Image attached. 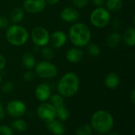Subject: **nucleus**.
<instances>
[{"label":"nucleus","mask_w":135,"mask_h":135,"mask_svg":"<svg viewBox=\"0 0 135 135\" xmlns=\"http://www.w3.org/2000/svg\"><path fill=\"white\" fill-rule=\"evenodd\" d=\"M68 37L76 47H82L90 42L92 32L85 24L77 22L70 28Z\"/></svg>","instance_id":"f257e3e1"},{"label":"nucleus","mask_w":135,"mask_h":135,"mask_svg":"<svg viewBox=\"0 0 135 135\" xmlns=\"http://www.w3.org/2000/svg\"><path fill=\"white\" fill-rule=\"evenodd\" d=\"M79 85L80 79L78 74L74 72H67L59 81L57 90L62 97H71L78 93Z\"/></svg>","instance_id":"f03ea898"},{"label":"nucleus","mask_w":135,"mask_h":135,"mask_svg":"<svg viewBox=\"0 0 135 135\" xmlns=\"http://www.w3.org/2000/svg\"><path fill=\"white\" fill-rule=\"evenodd\" d=\"M112 115L105 110H99L93 113L91 117V127L99 134H108L114 127Z\"/></svg>","instance_id":"7ed1b4c3"},{"label":"nucleus","mask_w":135,"mask_h":135,"mask_svg":"<svg viewBox=\"0 0 135 135\" xmlns=\"http://www.w3.org/2000/svg\"><path fill=\"white\" fill-rule=\"evenodd\" d=\"M28 36L29 35L27 29L17 24L8 26L6 32V39L7 42L15 47L24 45L28 41Z\"/></svg>","instance_id":"20e7f679"},{"label":"nucleus","mask_w":135,"mask_h":135,"mask_svg":"<svg viewBox=\"0 0 135 135\" xmlns=\"http://www.w3.org/2000/svg\"><path fill=\"white\" fill-rule=\"evenodd\" d=\"M90 23L96 28H102L106 27L111 21V13L104 7H97L89 17Z\"/></svg>","instance_id":"39448f33"},{"label":"nucleus","mask_w":135,"mask_h":135,"mask_svg":"<svg viewBox=\"0 0 135 135\" xmlns=\"http://www.w3.org/2000/svg\"><path fill=\"white\" fill-rule=\"evenodd\" d=\"M35 74L44 79H49L55 78L58 74V69L49 61H40L35 66Z\"/></svg>","instance_id":"423d86ee"},{"label":"nucleus","mask_w":135,"mask_h":135,"mask_svg":"<svg viewBox=\"0 0 135 135\" xmlns=\"http://www.w3.org/2000/svg\"><path fill=\"white\" fill-rule=\"evenodd\" d=\"M31 39L34 44L38 47H45L50 42V34L48 30L43 26H37L32 30Z\"/></svg>","instance_id":"0eeeda50"},{"label":"nucleus","mask_w":135,"mask_h":135,"mask_svg":"<svg viewBox=\"0 0 135 135\" xmlns=\"http://www.w3.org/2000/svg\"><path fill=\"white\" fill-rule=\"evenodd\" d=\"M5 110L10 117L17 119L25 114L27 107L26 104L20 100H12L6 104Z\"/></svg>","instance_id":"6e6552de"},{"label":"nucleus","mask_w":135,"mask_h":135,"mask_svg":"<svg viewBox=\"0 0 135 135\" xmlns=\"http://www.w3.org/2000/svg\"><path fill=\"white\" fill-rule=\"evenodd\" d=\"M36 114L37 116L45 123L54 120L56 118L55 109L50 103L43 102L41 104H40L37 108Z\"/></svg>","instance_id":"1a4fd4ad"},{"label":"nucleus","mask_w":135,"mask_h":135,"mask_svg":"<svg viewBox=\"0 0 135 135\" xmlns=\"http://www.w3.org/2000/svg\"><path fill=\"white\" fill-rule=\"evenodd\" d=\"M47 2L45 0H25L23 9L30 14H36L44 10Z\"/></svg>","instance_id":"9d476101"},{"label":"nucleus","mask_w":135,"mask_h":135,"mask_svg":"<svg viewBox=\"0 0 135 135\" xmlns=\"http://www.w3.org/2000/svg\"><path fill=\"white\" fill-rule=\"evenodd\" d=\"M61 19L67 23H74L79 18V13L77 9L70 6L65 7L60 13Z\"/></svg>","instance_id":"9b49d317"},{"label":"nucleus","mask_w":135,"mask_h":135,"mask_svg":"<svg viewBox=\"0 0 135 135\" xmlns=\"http://www.w3.org/2000/svg\"><path fill=\"white\" fill-rule=\"evenodd\" d=\"M67 41L66 34L61 30H58L54 32L51 35H50V42L53 47L60 48L63 47Z\"/></svg>","instance_id":"f8f14e48"},{"label":"nucleus","mask_w":135,"mask_h":135,"mask_svg":"<svg viewBox=\"0 0 135 135\" xmlns=\"http://www.w3.org/2000/svg\"><path fill=\"white\" fill-rule=\"evenodd\" d=\"M51 95L50 86L47 83H41L37 85L35 90V96L39 101L46 102Z\"/></svg>","instance_id":"ddd939ff"},{"label":"nucleus","mask_w":135,"mask_h":135,"mask_svg":"<svg viewBox=\"0 0 135 135\" xmlns=\"http://www.w3.org/2000/svg\"><path fill=\"white\" fill-rule=\"evenodd\" d=\"M47 128L55 135H63L66 132V127L60 120L54 119L46 123Z\"/></svg>","instance_id":"4468645a"},{"label":"nucleus","mask_w":135,"mask_h":135,"mask_svg":"<svg viewBox=\"0 0 135 135\" xmlns=\"http://www.w3.org/2000/svg\"><path fill=\"white\" fill-rule=\"evenodd\" d=\"M84 52L79 47H71L66 53V59L71 63L79 62L83 59Z\"/></svg>","instance_id":"2eb2a0df"},{"label":"nucleus","mask_w":135,"mask_h":135,"mask_svg":"<svg viewBox=\"0 0 135 135\" xmlns=\"http://www.w3.org/2000/svg\"><path fill=\"white\" fill-rule=\"evenodd\" d=\"M120 83V79L119 75L116 73H109L105 76L104 78V85L107 88L110 89H116Z\"/></svg>","instance_id":"dca6fc26"},{"label":"nucleus","mask_w":135,"mask_h":135,"mask_svg":"<svg viewBox=\"0 0 135 135\" xmlns=\"http://www.w3.org/2000/svg\"><path fill=\"white\" fill-rule=\"evenodd\" d=\"M21 62L23 66L27 69V70H32L35 67L36 62V59L33 56L32 54L29 53V52H26L22 55L21 58Z\"/></svg>","instance_id":"f3484780"},{"label":"nucleus","mask_w":135,"mask_h":135,"mask_svg":"<svg viewBox=\"0 0 135 135\" xmlns=\"http://www.w3.org/2000/svg\"><path fill=\"white\" fill-rule=\"evenodd\" d=\"M123 41L128 47H134L135 45V28L134 27L127 28L123 36Z\"/></svg>","instance_id":"a211bd4d"},{"label":"nucleus","mask_w":135,"mask_h":135,"mask_svg":"<svg viewBox=\"0 0 135 135\" xmlns=\"http://www.w3.org/2000/svg\"><path fill=\"white\" fill-rule=\"evenodd\" d=\"M122 40V36L118 32H114L111 33L106 39V44L108 47L114 48L117 47Z\"/></svg>","instance_id":"6ab92c4d"},{"label":"nucleus","mask_w":135,"mask_h":135,"mask_svg":"<svg viewBox=\"0 0 135 135\" xmlns=\"http://www.w3.org/2000/svg\"><path fill=\"white\" fill-rule=\"evenodd\" d=\"M24 17H25L24 10L20 7L13 8L11 10L10 14H9V19L14 24H17V23L21 21L24 19Z\"/></svg>","instance_id":"aec40b11"},{"label":"nucleus","mask_w":135,"mask_h":135,"mask_svg":"<svg viewBox=\"0 0 135 135\" xmlns=\"http://www.w3.org/2000/svg\"><path fill=\"white\" fill-rule=\"evenodd\" d=\"M55 114L56 117L60 120V121H66L69 119L70 117V112L68 108L64 105H59L58 107L55 108Z\"/></svg>","instance_id":"412c9836"},{"label":"nucleus","mask_w":135,"mask_h":135,"mask_svg":"<svg viewBox=\"0 0 135 135\" xmlns=\"http://www.w3.org/2000/svg\"><path fill=\"white\" fill-rule=\"evenodd\" d=\"M106 9L108 11L115 12L120 10L123 6V0H106L105 1Z\"/></svg>","instance_id":"4be33fe9"},{"label":"nucleus","mask_w":135,"mask_h":135,"mask_svg":"<svg viewBox=\"0 0 135 135\" xmlns=\"http://www.w3.org/2000/svg\"><path fill=\"white\" fill-rule=\"evenodd\" d=\"M11 128L18 132H25L28 128V124L24 119L17 118L12 122Z\"/></svg>","instance_id":"5701e85b"},{"label":"nucleus","mask_w":135,"mask_h":135,"mask_svg":"<svg viewBox=\"0 0 135 135\" xmlns=\"http://www.w3.org/2000/svg\"><path fill=\"white\" fill-rule=\"evenodd\" d=\"M87 52L93 57H97L100 54V47L95 43L89 42L87 45Z\"/></svg>","instance_id":"b1692460"},{"label":"nucleus","mask_w":135,"mask_h":135,"mask_svg":"<svg viewBox=\"0 0 135 135\" xmlns=\"http://www.w3.org/2000/svg\"><path fill=\"white\" fill-rule=\"evenodd\" d=\"M92 134H93V128L91 125L86 123L79 126L75 131L76 135H91Z\"/></svg>","instance_id":"393cba45"},{"label":"nucleus","mask_w":135,"mask_h":135,"mask_svg":"<svg viewBox=\"0 0 135 135\" xmlns=\"http://www.w3.org/2000/svg\"><path fill=\"white\" fill-rule=\"evenodd\" d=\"M51 103L54 108L55 107H58L59 105H62L64 104V98L63 97H62L60 94H54V95H51L50 98H49Z\"/></svg>","instance_id":"a878e982"},{"label":"nucleus","mask_w":135,"mask_h":135,"mask_svg":"<svg viewBox=\"0 0 135 135\" xmlns=\"http://www.w3.org/2000/svg\"><path fill=\"white\" fill-rule=\"evenodd\" d=\"M42 55L44 57V59L46 60V61H49L51 59H52L55 56V53L53 51V50L49 47H43V49H42Z\"/></svg>","instance_id":"bb28decb"},{"label":"nucleus","mask_w":135,"mask_h":135,"mask_svg":"<svg viewBox=\"0 0 135 135\" xmlns=\"http://www.w3.org/2000/svg\"><path fill=\"white\" fill-rule=\"evenodd\" d=\"M0 135H14V134L11 127L6 125H2L0 126Z\"/></svg>","instance_id":"cd10ccee"},{"label":"nucleus","mask_w":135,"mask_h":135,"mask_svg":"<svg viewBox=\"0 0 135 135\" xmlns=\"http://www.w3.org/2000/svg\"><path fill=\"white\" fill-rule=\"evenodd\" d=\"M71 2L75 7L78 9H81L88 5L89 0H71Z\"/></svg>","instance_id":"c85d7f7f"},{"label":"nucleus","mask_w":135,"mask_h":135,"mask_svg":"<svg viewBox=\"0 0 135 135\" xmlns=\"http://www.w3.org/2000/svg\"><path fill=\"white\" fill-rule=\"evenodd\" d=\"M35 76H36V74L34 72H32V70H27L25 74H24V80L27 82H29V81H32L34 78H35Z\"/></svg>","instance_id":"c756f323"},{"label":"nucleus","mask_w":135,"mask_h":135,"mask_svg":"<svg viewBox=\"0 0 135 135\" xmlns=\"http://www.w3.org/2000/svg\"><path fill=\"white\" fill-rule=\"evenodd\" d=\"M13 88H14L13 83L11 82V81H8V82L5 83V84L2 85V91L3 93H9V92H11V91L13 89Z\"/></svg>","instance_id":"7c9ffc66"},{"label":"nucleus","mask_w":135,"mask_h":135,"mask_svg":"<svg viewBox=\"0 0 135 135\" xmlns=\"http://www.w3.org/2000/svg\"><path fill=\"white\" fill-rule=\"evenodd\" d=\"M9 26V20L5 16H0V28H7Z\"/></svg>","instance_id":"2f4dec72"},{"label":"nucleus","mask_w":135,"mask_h":135,"mask_svg":"<svg viewBox=\"0 0 135 135\" xmlns=\"http://www.w3.org/2000/svg\"><path fill=\"white\" fill-rule=\"evenodd\" d=\"M6 65V60L4 55L0 54V71L5 69Z\"/></svg>","instance_id":"473e14b6"},{"label":"nucleus","mask_w":135,"mask_h":135,"mask_svg":"<svg viewBox=\"0 0 135 135\" xmlns=\"http://www.w3.org/2000/svg\"><path fill=\"white\" fill-rule=\"evenodd\" d=\"M93 3L97 6V7H102L105 4L106 0H92Z\"/></svg>","instance_id":"72a5a7b5"},{"label":"nucleus","mask_w":135,"mask_h":135,"mask_svg":"<svg viewBox=\"0 0 135 135\" xmlns=\"http://www.w3.org/2000/svg\"><path fill=\"white\" fill-rule=\"evenodd\" d=\"M6 116V110L0 102V120L3 119Z\"/></svg>","instance_id":"f704fd0d"},{"label":"nucleus","mask_w":135,"mask_h":135,"mask_svg":"<svg viewBox=\"0 0 135 135\" xmlns=\"http://www.w3.org/2000/svg\"><path fill=\"white\" fill-rule=\"evenodd\" d=\"M130 100H131V102L132 104H135V89H132L131 94H130Z\"/></svg>","instance_id":"c9c22d12"},{"label":"nucleus","mask_w":135,"mask_h":135,"mask_svg":"<svg viewBox=\"0 0 135 135\" xmlns=\"http://www.w3.org/2000/svg\"><path fill=\"white\" fill-rule=\"evenodd\" d=\"M120 26V21L118 19H115L113 22V28L115 29H118Z\"/></svg>","instance_id":"e433bc0d"},{"label":"nucleus","mask_w":135,"mask_h":135,"mask_svg":"<svg viewBox=\"0 0 135 135\" xmlns=\"http://www.w3.org/2000/svg\"><path fill=\"white\" fill-rule=\"evenodd\" d=\"M47 3H48L49 5H55L57 4L60 0H45Z\"/></svg>","instance_id":"4c0bfd02"},{"label":"nucleus","mask_w":135,"mask_h":135,"mask_svg":"<svg viewBox=\"0 0 135 135\" xmlns=\"http://www.w3.org/2000/svg\"><path fill=\"white\" fill-rule=\"evenodd\" d=\"M107 135H120L118 133H108Z\"/></svg>","instance_id":"58836bf2"},{"label":"nucleus","mask_w":135,"mask_h":135,"mask_svg":"<svg viewBox=\"0 0 135 135\" xmlns=\"http://www.w3.org/2000/svg\"><path fill=\"white\" fill-rule=\"evenodd\" d=\"M1 85H2V75L0 74V86H1Z\"/></svg>","instance_id":"ea45409f"}]
</instances>
